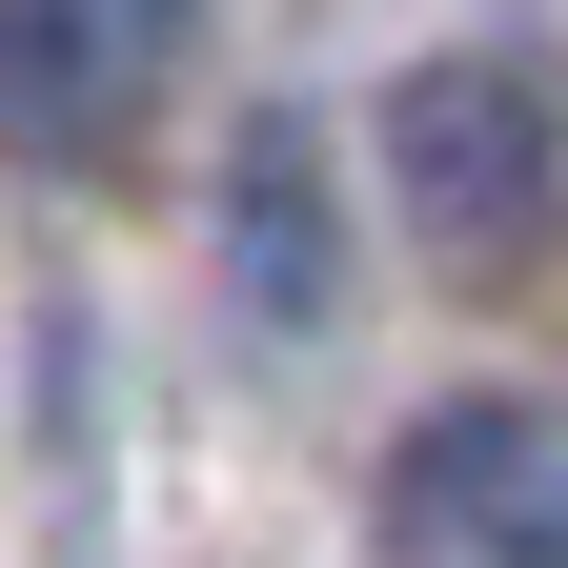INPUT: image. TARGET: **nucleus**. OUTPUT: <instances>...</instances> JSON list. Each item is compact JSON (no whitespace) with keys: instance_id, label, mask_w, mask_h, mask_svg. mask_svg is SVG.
Wrapping results in <instances>:
<instances>
[{"instance_id":"3","label":"nucleus","mask_w":568,"mask_h":568,"mask_svg":"<svg viewBox=\"0 0 568 568\" xmlns=\"http://www.w3.org/2000/svg\"><path fill=\"white\" fill-rule=\"evenodd\" d=\"M163 61H183L163 21H0V122H21V142H102Z\"/></svg>"},{"instance_id":"2","label":"nucleus","mask_w":568,"mask_h":568,"mask_svg":"<svg viewBox=\"0 0 568 568\" xmlns=\"http://www.w3.org/2000/svg\"><path fill=\"white\" fill-rule=\"evenodd\" d=\"M386 568H568V406L548 386H467L386 447Z\"/></svg>"},{"instance_id":"1","label":"nucleus","mask_w":568,"mask_h":568,"mask_svg":"<svg viewBox=\"0 0 568 568\" xmlns=\"http://www.w3.org/2000/svg\"><path fill=\"white\" fill-rule=\"evenodd\" d=\"M548 183H568V102L528 82L508 41H447V61H406V82H386V203H406L426 264H467V284L528 264Z\"/></svg>"},{"instance_id":"4","label":"nucleus","mask_w":568,"mask_h":568,"mask_svg":"<svg viewBox=\"0 0 568 568\" xmlns=\"http://www.w3.org/2000/svg\"><path fill=\"white\" fill-rule=\"evenodd\" d=\"M305 305H325V244H305V142H284V122H244V325H264V345H305Z\"/></svg>"}]
</instances>
